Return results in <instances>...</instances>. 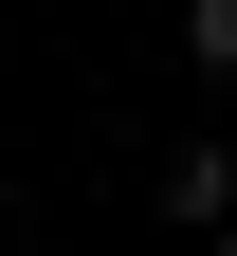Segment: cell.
Returning a JSON list of instances; mask_svg holds the SVG:
<instances>
[{
  "mask_svg": "<svg viewBox=\"0 0 237 256\" xmlns=\"http://www.w3.org/2000/svg\"><path fill=\"white\" fill-rule=\"evenodd\" d=\"M164 220H183V238H219V220H237V146H219V128H183V165H164Z\"/></svg>",
  "mask_w": 237,
  "mask_h": 256,
  "instance_id": "cell-1",
  "label": "cell"
},
{
  "mask_svg": "<svg viewBox=\"0 0 237 256\" xmlns=\"http://www.w3.org/2000/svg\"><path fill=\"white\" fill-rule=\"evenodd\" d=\"M201 256H237V220H219V238H201Z\"/></svg>",
  "mask_w": 237,
  "mask_h": 256,
  "instance_id": "cell-3",
  "label": "cell"
},
{
  "mask_svg": "<svg viewBox=\"0 0 237 256\" xmlns=\"http://www.w3.org/2000/svg\"><path fill=\"white\" fill-rule=\"evenodd\" d=\"M183 55H201V74H237V0H183Z\"/></svg>",
  "mask_w": 237,
  "mask_h": 256,
  "instance_id": "cell-2",
  "label": "cell"
}]
</instances>
